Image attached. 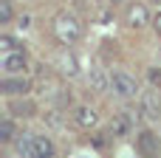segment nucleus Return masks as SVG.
Listing matches in <instances>:
<instances>
[{
    "instance_id": "obj_6",
    "label": "nucleus",
    "mask_w": 161,
    "mask_h": 158,
    "mask_svg": "<svg viewBox=\"0 0 161 158\" xmlns=\"http://www.w3.org/2000/svg\"><path fill=\"white\" fill-rule=\"evenodd\" d=\"M142 110H144L147 119H158V116H161L158 90H144V93H142Z\"/></svg>"
},
{
    "instance_id": "obj_9",
    "label": "nucleus",
    "mask_w": 161,
    "mask_h": 158,
    "mask_svg": "<svg viewBox=\"0 0 161 158\" xmlns=\"http://www.w3.org/2000/svg\"><path fill=\"white\" fill-rule=\"evenodd\" d=\"M147 23V8L142 6V3H133L130 8H127V25H133V28H142Z\"/></svg>"
},
{
    "instance_id": "obj_12",
    "label": "nucleus",
    "mask_w": 161,
    "mask_h": 158,
    "mask_svg": "<svg viewBox=\"0 0 161 158\" xmlns=\"http://www.w3.org/2000/svg\"><path fill=\"white\" fill-rule=\"evenodd\" d=\"M11 14H14L11 0H0V23H3V25H8V23H11Z\"/></svg>"
},
{
    "instance_id": "obj_2",
    "label": "nucleus",
    "mask_w": 161,
    "mask_h": 158,
    "mask_svg": "<svg viewBox=\"0 0 161 158\" xmlns=\"http://www.w3.org/2000/svg\"><path fill=\"white\" fill-rule=\"evenodd\" d=\"M54 34H57V40H59L62 45H74V42H79V37H82V25H79V20H76L74 14L59 11V14L54 17Z\"/></svg>"
},
{
    "instance_id": "obj_7",
    "label": "nucleus",
    "mask_w": 161,
    "mask_h": 158,
    "mask_svg": "<svg viewBox=\"0 0 161 158\" xmlns=\"http://www.w3.org/2000/svg\"><path fill=\"white\" fill-rule=\"evenodd\" d=\"M136 147H139V153L144 158H153L158 153V139H156L153 133H142V136L136 139Z\"/></svg>"
},
{
    "instance_id": "obj_4",
    "label": "nucleus",
    "mask_w": 161,
    "mask_h": 158,
    "mask_svg": "<svg viewBox=\"0 0 161 158\" xmlns=\"http://www.w3.org/2000/svg\"><path fill=\"white\" fill-rule=\"evenodd\" d=\"M28 79L23 76V74H14V76H3V82H0V90L6 93V96H25L28 93Z\"/></svg>"
},
{
    "instance_id": "obj_14",
    "label": "nucleus",
    "mask_w": 161,
    "mask_h": 158,
    "mask_svg": "<svg viewBox=\"0 0 161 158\" xmlns=\"http://www.w3.org/2000/svg\"><path fill=\"white\" fill-rule=\"evenodd\" d=\"M158 3H161V0H158Z\"/></svg>"
},
{
    "instance_id": "obj_8",
    "label": "nucleus",
    "mask_w": 161,
    "mask_h": 158,
    "mask_svg": "<svg viewBox=\"0 0 161 158\" xmlns=\"http://www.w3.org/2000/svg\"><path fill=\"white\" fill-rule=\"evenodd\" d=\"M74 119H76V124H79V127H85V130H88V127H93V124L99 122L96 110H93V107H88V105H79V107H76V113H74Z\"/></svg>"
},
{
    "instance_id": "obj_11",
    "label": "nucleus",
    "mask_w": 161,
    "mask_h": 158,
    "mask_svg": "<svg viewBox=\"0 0 161 158\" xmlns=\"http://www.w3.org/2000/svg\"><path fill=\"white\" fill-rule=\"evenodd\" d=\"M0 139H3V141H14V122H11V119H3V124H0Z\"/></svg>"
},
{
    "instance_id": "obj_1",
    "label": "nucleus",
    "mask_w": 161,
    "mask_h": 158,
    "mask_svg": "<svg viewBox=\"0 0 161 158\" xmlns=\"http://www.w3.org/2000/svg\"><path fill=\"white\" fill-rule=\"evenodd\" d=\"M14 150L23 158H54L51 139L37 133H20V139H14Z\"/></svg>"
},
{
    "instance_id": "obj_10",
    "label": "nucleus",
    "mask_w": 161,
    "mask_h": 158,
    "mask_svg": "<svg viewBox=\"0 0 161 158\" xmlns=\"http://www.w3.org/2000/svg\"><path fill=\"white\" fill-rule=\"evenodd\" d=\"M0 51H3V54H14V51H23V48L17 45V40H14V37H8V34H6V37H0Z\"/></svg>"
},
{
    "instance_id": "obj_13",
    "label": "nucleus",
    "mask_w": 161,
    "mask_h": 158,
    "mask_svg": "<svg viewBox=\"0 0 161 158\" xmlns=\"http://www.w3.org/2000/svg\"><path fill=\"white\" fill-rule=\"evenodd\" d=\"M153 28H156V31H158V34H161V11H158V14H156V17H153Z\"/></svg>"
},
{
    "instance_id": "obj_5",
    "label": "nucleus",
    "mask_w": 161,
    "mask_h": 158,
    "mask_svg": "<svg viewBox=\"0 0 161 158\" xmlns=\"http://www.w3.org/2000/svg\"><path fill=\"white\" fill-rule=\"evenodd\" d=\"M0 68H3V76H14V74H23V71H25V54H23V51H14V54H3V57H0Z\"/></svg>"
},
{
    "instance_id": "obj_3",
    "label": "nucleus",
    "mask_w": 161,
    "mask_h": 158,
    "mask_svg": "<svg viewBox=\"0 0 161 158\" xmlns=\"http://www.w3.org/2000/svg\"><path fill=\"white\" fill-rule=\"evenodd\" d=\"M110 88H113V93L122 96V99H136V96H139V82H136L130 74H125V71H113V74H110Z\"/></svg>"
}]
</instances>
